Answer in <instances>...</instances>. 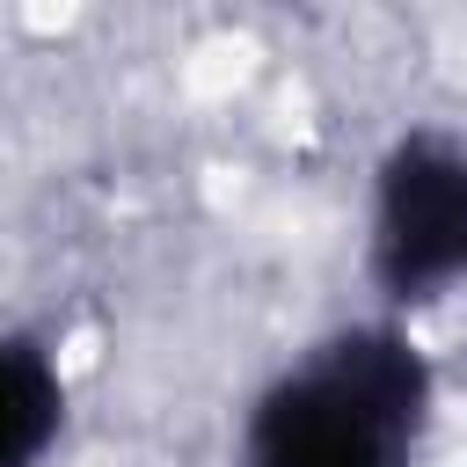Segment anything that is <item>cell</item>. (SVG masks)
I'll return each instance as SVG.
<instances>
[{
  "label": "cell",
  "instance_id": "cell-1",
  "mask_svg": "<svg viewBox=\"0 0 467 467\" xmlns=\"http://www.w3.org/2000/svg\"><path fill=\"white\" fill-rule=\"evenodd\" d=\"M431 409L438 379L401 314L343 321L255 387L234 467H416Z\"/></svg>",
  "mask_w": 467,
  "mask_h": 467
},
{
  "label": "cell",
  "instance_id": "cell-2",
  "mask_svg": "<svg viewBox=\"0 0 467 467\" xmlns=\"http://www.w3.org/2000/svg\"><path fill=\"white\" fill-rule=\"evenodd\" d=\"M365 277L387 314L438 306L467 285V131H401L372 168Z\"/></svg>",
  "mask_w": 467,
  "mask_h": 467
},
{
  "label": "cell",
  "instance_id": "cell-3",
  "mask_svg": "<svg viewBox=\"0 0 467 467\" xmlns=\"http://www.w3.org/2000/svg\"><path fill=\"white\" fill-rule=\"evenodd\" d=\"M66 431V372L44 336L0 328V467H44Z\"/></svg>",
  "mask_w": 467,
  "mask_h": 467
}]
</instances>
